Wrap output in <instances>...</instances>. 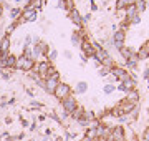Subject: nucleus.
<instances>
[{"instance_id":"obj_1","label":"nucleus","mask_w":149,"mask_h":141,"mask_svg":"<svg viewBox=\"0 0 149 141\" xmlns=\"http://www.w3.org/2000/svg\"><path fill=\"white\" fill-rule=\"evenodd\" d=\"M38 18V12L33 8V5H30V3H27L25 7H22V13L20 17H18V23H33L37 22Z\"/></svg>"},{"instance_id":"obj_2","label":"nucleus","mask_w":149,"mask_h":141,"mask_svg":"<svg viewBox=\"0 0 149 141\" xmlns=\"http://www.w3.org/2000/svg\"><path fill=\"white\" fill-rule=\"evenodd\" d=\"M48 50H50V45L45 42V40H38L37 43H33L32 45V52H33V60L37 61L40 57H47V53H48Z\"/></svg>"},{"instance_id":"obj_3","label":"nucleus","mask_w":149,"mask_h":141,"mask_svg":"<svg viewBox=\"0 0 149 141\" xmlns=\"http://www.w3.org/2000/svg\"><path fill=\"white\" fill-rule=\"evenodd\" d=\"M35 63H37L35 60L27 58L25 55H20V57H17V66H15V68H18V70L28 73V71L35 70Z\"/></svg>"},{"instance_id":"obj_4","label":"nucleus","mask_w":149,"mask_h":141,"mask_svg":"<svg viewBox=\"0 0 149 141\" xmlns=\"http://www.w3.org/2000/svg\"><path fill=\"white\" fill-rule=\"evenodd\" d=\"M60 82H61V80H60V71H56V73H55L53 76H50V78H47V80H45L43 90H45L47 93H50V95H53Z\"/></svg>"},{"instance_id":"obj_5","label":"nucleus","mask_w":149,"mask_h":141,"mask_svg":"<svg viewBox=\"0 0 149 141\" xmlns=\"http://www.w3.org/2000/svg\"><path fill=\"white\" fill-rule=\"evenodd\" d=\"M111 42H113V47L116 50H121L126 43V32L124 30H116V32H113L111 35Z\"/></svg>"},{"instance_id":"obj_6","label":"nucleus","mask_w":149,"mask_h":141,"mask_svg":"<svg viewBox=\"0 0 149 141\" xmlns=\"http://www.w3.org/2000/svg\"><path fill=\"white\" fill-rule=\"evenodd\" d=\"M71 95V87H70L68 83H65V82H60L58 83V87H56V90H55V93H53V96L56 98V100H63V98H66V96H70Z\"/></svg>"},{"instance_id":"obj_7","label":"nucleus","mask_w":149,"mask_h":141,"mask_svg":"<svg viewBox=\"0 0 149 141\" xmlns=\"http://www.w3.org/2000/svg\"><path fill=\"white\" fill-rule=\"evenodd\" d=\"M0 65H2V68L15 70V66H17V57H15L13 53H8V55H0Z\"/></svg>"},{"instance_id":"obj_8","label":"nucleus","mask_w":149,"mask_h":141,"mask_svg":"<svg viewBox=\"0 0 149 141\" xmlns=\"http://www.w3.org/2000/svg\"><path fill=\"white\" fill-rule=\"evenodd\" d=\"M52 65H53V63H50L47 58H43V60H40V61H37V63H35V71L40 75V78H42V80H45V78H47L48 68H50Z\"/></svg>"},{"instance_id":"obj_9","label":"nucleus","mask_w":149,"mask_h":141,"mask_svg":"<svg viewBox=\"0 0 149 141\" xmlns=\"http://www.w3.org/2000/svg\"><path fill=\"white\" fill-rule=\"evenodd\" d=\"M76 106H78V100H76L73 95H70V96L61 100V108H63V111H66V113H70V114H71V111H73Z\"/></svg>"},{"instance_id":"obj_10","label":"nucleus","mask_w":149,"mask_h":141,"mask_svg":"<svg viewBox=\"0 0 149 141\" xmlns=\"http://www.w3.org/2000/svg\"><path fill=\"white\" fill-rule=\"evenodd\" d=\"M124 140H126V130H124L121 125L113 126L111 135H109V140L108 141H124Z\"/></svg>"},{"instance_id":"obj_11","label":"nucleus","mask_w":149,"mask_h":141,"mask_svg":"<svg viewBox=\"0 0 149 141\" xmlns=\"http://www.w3.org/2000/svg\"><path fill=\"white\" fill-rule=\"evenodd\" d=\"M68 18L70 22L73 23L76 28H81L83 27V15H81V12L78 8H73V10L68 12Z\"/></svg>"},{"instance_id":"obj_12","label":"nucleus","mask_w":149,"mask_h":141,"mask_svg":"<svg viewBox=\"0 0 149 141\" xmlns=\"http://www.w3.org/2000/svg\"><path fill=\"white\" fill-rule=\"evenodd\" d=\"M80 50H81V53L86 55L88 58H93L95 57V47H93V43H91V40H83V43L80 45Z\"/></svg>"},{"instance_id":"obj_13","label":"nucleus","mask_w":149,"mask_h":141,"mask_svg":"<svg viewBox=\"0 0 149 141\" xmlns=\"http://www.w3.org/2000/svg\"><path fill=\"white\" fill-rule=\"evenodd\" d=\"M12 48V40L10 37H2L0 38V55H8Z\"/></svg>"},{"instance_id":"obj_14","label":"nucleus","mask_w":149,"mask_h":141,"mask_svg":"<svg viewBox=\"0 0 149 141\" xmlns=\"http://www.w3.org/2000/svg\"><path fill=\"white\" fill-rule=\"evenodd\" d=\"M136 55H138L139 61H143V60H148L149 58V45H148V42L139 47L138 52H136Z\"/></svg>"},{"instance_id":"obj_15","label":"nucleus","mask_w":149,"mask_h":141,"mask_svg":"<svg viewBox=\"0 0 149 141\" xmlns=\"http://www.w3.org/2000/svg\"><path fill=\"white\" fill-rule=\"evenodd\" d=\"M138 63H139V58H138V55H136V53L131 55L129 58L124 60V66H126V68H129V70H134V68H138Z\"/></svg>"},{"instance_id":"obj_16","label":"nucleus","mask_w":149,"mask_h":141,"mask_svg":"<svg viewBox=\"0 0 149 141\" xmlns=\"http://www.w3.org/2000/svg\"><path fill=\"white\" fill-rule=\"evenodd\" d=\"M118 52H119V55L123 57V60H126V58H129L131 55L136 53L138 48H136V47H126V45H124V47H123L121 50H118Z\"/></svg>"},{"instance_id":"obj_17","label":"nucleus","mask_w":149,"mask_h":141,"mask_svg":"<svg viewBox=\"0 0 149 141\" xmlns=\"http://www.w3.org/2000/svg\"><path fill=\"white\" fill-rule=\"evenodd\" d=\"M136 15H138V10H136V7L134 5H129V7L124 8V18H126L128 22H131Z\"/></svg>"},{"instance_id":"obj_18","label":"nucleus","mask_w":149,"mask_h":141,"mask_svg":"<svg viewBox=\"0 0 149 141\" xmlns=\"http://www.w3.org/2000/svg\"><path fill=\"white\" fill-rule=\"evenodd\" d=\"M18 27H20L18 20H13V22H10L5 28H3V33H5V37H10V35H12L13 32H15V30H17Z\"/></svg>"},{"instance_id":"obj_19","label":"nucleus","mask_w":149,"mask_h":141,"mask_svg":"<svg viewBox=\"0 0 149 141\" xmlns=\"http://www.w3.org/2000/svg\"><path fill=\"white\" fill-rule=\"evenodd\" d=\"M20 13H22V7H18V5H13V7L8 8V17H10L12 22H13V20H18Z\"/></svg>"},{"instance_id":"obj_20","label":"nucleus","mask_w":149,"mask_h":141,"mask_svg":"<svg viewBox=\"0 0 149 141\" xmlns=\"http://www.w3.org/2000/svg\"><path fill=\"white\" fill-rule=\"evenodd\" d=\"M134 2H136V0H116L114 7H116V10H124L126 7L134 5Z\"/></svg>"},{"instance_id":"obj_21","label":"nucleus","mask_w":149,"mask_h":141,"mask_svg":"<svg viewBox=\"0 0 149 141\" xmlns=\"http://www.w3.org/2000/svg\"><path fill=\"white\" fill-rule=\"evenodd\" d=\"M86 91H88V83L86 82H78L74 85V93L76 95H85Z\"/></svg>"},{"instance_id":"obj_22","label":"nucleus","mask_w":149,"mask_h":141,"mask_svg":"<svg viewBox=\"0 0 149 141\" xmlns=\"http://www.w3.org/2000/svg\"><path fill=\"white\" fill-rule=\"evenodd\" d=\"M134 7H136L138 13L141 15V13H144V12L148 10V0H136L134 2Z\"/></svg>"},{"instance_id":"obj_23","label":"nucleus","mask_w":149,"mask_h":141,"mask_svg":"<svg viewBox=\"0 0 149 141\" xmlns=\"http://www.w3.org/2000/svg\"><path fill=\"white\" fill-rule=\"evenodd\" d=\"M83 114H85V108L78 105V106H76V108H74L73 111H71V114H70V116H71V119H74V121H78V119H80L81 116H83Z\"/></svg>"},{"instance_id":"obj_24","label":"nucleus","mask_w":149,"mask_h":141,"mask_svg":"<svg viewBox=\"0 0 149 141\" xmlns=\"http://www.w3.org/2000/svg\"><path fill=\"white\" fill-rule=\"evenodd\" d=\"M45 58H47L50 63H53L55 60L58 58V50L53 48V47H50V50H48V53H47V57H45Z\"/></svg>"},{"instance_id":"obj_25","label":"nucleus","mask_w":149,"mask_h":141,"mask_svg":"<svg viewBox=\"0 0 149 141\" xmlns=\"http://www.w3.org/2000/svg\"><path fill=\"white\" fill-rule=\"evenodd\" d=\"M101 66H106V68H109V70H111L113 66H116V63H114V58H113L111 55H109V57H106V58L101 61Z\"/></svg>"},{"instance_id":"obj_26","label":"nucleus","mask_w":149,"mask_h":141,"mask_svg":"<svg viewBox=\"0 0 149 141\" xmlns=\"http://www.w3.org/2000/svg\"><path fill=\"white\" fill-rule=\"evenodd\" d=\"M128 100H129V101H133V103H138L139 93H138V90H136V88H134V90H131V91L128 93Z\"/></svg>"},{"instance_id":"obj_27","label":"nucleus","mask_w":149,"mask_h":141,"mask_svg":"<svg viewBox=\"0 0 149 141\" xmlns=\"http://www.w3.org/2000/svg\"><path fill=\"white\" fill-rule=\"evenodd\" d=\"M114 91H116V87H114L113 83H106L104 88H103V93H104V95H111V93H114Z\"/></svg>"},{"instance_id":"obj_28","label":"nucleus","mask_w":149,"mask_h":141,"mask_svg":"<svg viewBox=\"0 0 149 141\" xmlns=\"http://www.w3.org/2000/svg\"><path fill=\"white\" fill-rule=\"evenodd\" d=\"M33 45V35L32 33H27L25 38H23V47H32Z\"/></svg>"},{"instance_id":"obj_29","label":"nucleus","mask_w":149,"mask_h":141,"mask_svg":"<svg viewBox=\"0 0 149 141\" xmlns=\"http://www.w3.org/2000/svg\"><path fill=\"white\" fill-rule=\"evenodd\" d=\"M111 75V70L106 68V66H100V76L101 78H108V76Z\"/></svg>"},{"instance_id":"obj_30","label":"nucleus","mask_w":149,"mask_h":141,"mask_svg":"<svg viewBox=\"0 0 149 141\" xmlns=\"http://www.w3.org/2000/svg\"><path fill=\"white\" fill-rule=\"evenodd\" d=\"M28 106H30L32 110H42L43 106H45V105L40 103V101H30V105H28Z\"/></svg>"},{"instance_id":"obj_31","label":"nucleus","mask_w":149,"mask_h":141,"mask_svg":"<svg viewBox=\"0 0 149 141\" xmlns=\"http://www.w3.org/2000/svg\"><path fill=\"white\" fill-rule=\"evenodd\" d=\"M85 118L90 121V123H93V121H96V114L93 113V111H85Z\"/></svg>"},{"instance_id":"obj_32","label":"nucleus","mask_w":149,"mask_h":141,"mask_svg":"<svg viewBox=\"0 0 149 141\" xmlns=\"http://www.w3.org/2000/svg\"><path fill=\"white\" fill-rule=\"evenodd\" d=\"M2 78L3 80H10L12 78V71L8 68H2Z\"/></svg>"},{"instance_id":"obj_33","label":"nucleus","mask_w":149,"mask_h":141,"mask_svg":"<svg viewBox=\"0 0 149 141\" xmlns=\"http://www.w3.org/2000/svg\"><path fill=\"white\" fill-rule=\"evenodd\" d=\"M90 10L91 12H98L100 10V5L96 3V0H90Z\"/></svg>"},{"instance_id":"obj_34","label":"nucleus","mask_w":149,"mask_h":141,"mask_svg":"<svg viewBox=\"0 0 149 141\" xmlns=\"http://www.w3.org/2000/svg\"><path fill=\"white\" fill-rule=\"evenodd\" d=\"M56 8L66 12V0H58V2H56Z\"/></svg>"},{"instance_id":"obj_35","label":"nucleus","mask_w":149,"mask_h":141,"mask_svg":"<svg viewBox=\"0 0 149 141\" xmlns=\"http://www.w3.org/2000/svg\"><path fill=\"white\" fill-rule=\"evenodd\" d=\"M139 23H141V15L138 13V15H136V17L133 18V20L129 22V25H133V27H136V25H139Z\"/></svg>"},{"instance_id":"obj_36","label":"nucleus","mask_w":149,"mask_h":141,"mask_svg":"<svg viewBox=\"0 0 149 141\" xmlns=\"http://www.w3.org/2000/svg\"><path fill=\"white\" fill-rule=\"evenodd\" d=\"M91 22V12H88V13H85L83 15V25H86V23Z\"/></svg>"},{"instance_id":"obj_37","label":"nucleus","mask_w":149,"mask_h":141,"mask_svg":"<svg viewBox=\"0 0 149 141\" xmlns=\"http://www.w3.org/2000/svg\"><path fill=\"white\" fill-rule=\"evenodd\" d=\"M48 116H50V118L53 119V121H56V123H61V119H60V116H58L56 113H50Z\"/></svg>"},{"instance_id":"obj_38","label":"nucleus","mask_w":149,"mask_h":141,"mask_svg":"<svg viewBox=\"0 0 149 141\" xmlns=\"http://www.w3.org/2000/svg\"><path fill=\"white\" fill-rule=\"evenodd\" d=\"M143 141H149V126L144 130V133H143V138H141Z\"/></svg>"},{"instance_id":"obj_39","label":"nucleus","mask_w":149,"mask_h":141,"mask_svg":"<svg viewBox=\"0 0 149 141\" xmlns=\"http://www.w3.org/2000/svg\"><path fill=\"white\" fill-rule=\"evenodd\" d=\"M63 57H65V58H73V53H71V52H70V50H65V52H63Z\"/></svg>"},{"instance_id":"obj_40","label":"nucleus","mask_w":149,"mask_h":141,"mask_svg":"<svg viewBox=\"0 0 149 141\" xmlns=\"http://www.w3.org/2000/svg\"><path fill=\"white\" fill-rule=\"evenodd\" d=\"M2 140H3V141H10V140H12V136L8 135V133H3V135H2Z\"/></svg>"},{"instance_id":"obj_41","label":"nucleus","mask_w":149,"mask_h":141,"mask_svg":"<svg viewBox=\"0 0 149 141\" xmlns=\"http://www.w3.org/2000/svg\"><path fill=\"white\" fill-rule=\"evenodd\" d=\"M143 76H144V80H149V68H146V70H144Z\"/></svg>"},{"instance_id":"obj_42","label":"nucleus","mask_w":149,"mask_h":141,"mask_svg":"<svg viewBox=\"0 0 149 141\" xmlns=\"http://www.w3.org/2000/svg\"><path fill=\"white\" fill-rule=\"evenodd\" d=\"M22 126H23V128H28V126H30V123H28L27 119H22Z\"/></svg>"},{"instance_id":"obj_43","label":"nucleus","mask_w":149,"mask_h":141,"mask_svg":"<svg viewBox=\"0 0 149 141\" xmlns=\"http://www.w3.org/2000/svg\"><path fill=\"white\" fill-rule=\"evenodd\" d=\"M28 130L35 131V130H37V123H35V121H32V125H30V128H28Z\"/></svg>"},{"instance_id":"obj_44","label":"nucleus","mask_w":149,"mask_h":141,"mask_svg":"<svg viewBox=\"0 0 149 141\" xmlns=\"http://www.w3.org/2000/svg\"><path fill=\"white\" fill-rule=\"evenodd\" d=\"M80 58H81V61H83V63H86V61H88V57H86V55H83V53L80 55Z\"/></svg>"},{"instance_id":"obj_45","label":"nucleus","mask_w":149,"mask_h":141,"mask_svg":"<svg viewBox=\"0 0 149 141\" xmlns=\"http://www.w3.org/2000/svg\"><path fill=\"white\" fill-rule=\"evenodd\" d=\"M3 10H5V5L0 3V18H2V15H3Z\"/></svg>"},{"instance_id":"obj_46","label":"nucleus","mask_w":149,"mask_h":141,"mask_svg":"<svg viewBox=\"0 0 149 141\" xmlns=\"http://www.w3.org/2000/svg\"><path fill=\"white\" fill-rule=\"evenodd\" d=\"M45 119H47V114H40L38 116V121H45Z\"/></svg>"},{"instance_id":"obj_47","label":"nucleus","mask_w":149,"mask_h":141,"mask_svg":"<svg viewBox=\"0 0 149 141\" xmlns=\"http://www.w3.org/2000/svg\"><path fill=\"white\" fill-rule=\"evenodd\" d=\"M80 141H93V140H90V138H88V136H83V138H81Z\"/></svg>"},{"instance_id":"obj_48","label":"nucleus","mask_w":149,"mask_h":141,"mask_svg":"<svg viewBox=\"0 0 149 141\" xmlns=\"http://www.w3.org/2000/svg\"><path fill=\"white\" fill-rule=\"evenodd\" d=\"M10 141H20V140H18V138H17V136H15V138H12Z\"/></svg>"},{"instance_id":"obj_49","label":"nucleus","mask_w":149,"mask_h":141,"mask_svg":"<svg viewBox=\"0 0 149 141\" xmlns=\"http://www.w3.org/2000/svg\"><path fill=\"white\" fill-rule=\"evenodd\" d=\"M30 141H37V140H30Z\"/></svg>"}]
</instances>
